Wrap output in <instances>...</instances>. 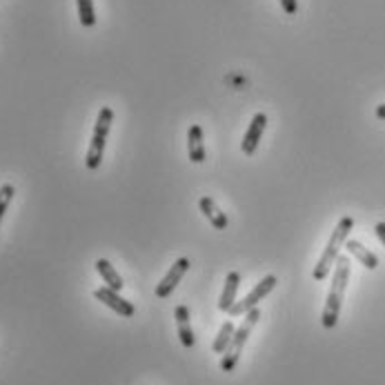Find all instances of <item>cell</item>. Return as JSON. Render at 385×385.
<instances>
[{"label": "cell", "mask_w": 385, "mask_h": 385, "mask_svg": "<svg viewBox=\"0 0 385 385\" xmlns=\"http://www.w3.org/2000/svg\"><path fill=\"white\" fill-rule=\"evenodd\" d=\"M334 265L336 268H334V276H332V287H330L326 307H323V314H321V326L326 330H334L338 323V316H341V305H343L345 287H347L350 270H352L347 256H338Z\"/></svg>", "instance_id": "cell-1"}, {"label": "cell", "mask_w": 385, "mask_h": 385, "mask_svg": "<svg viewBox=\"0 0 385 385\" xmlns=\"http://www.w3.org/2000/svg\"><path fill=\"white\" fill-rule=\"evenodd\" d=\"M352 229H354V219L352 217H343L341 221H338L336 229L330 236V243L326 245V252L321 254L318 263H316V268L312 272L314 281H326L328 279V274L332 272L336 258L341 256V248H345V241H347Z\"/></svg>", "instance_id": "cell-2"}, {"label": "cell", "mask_w": 385, "mask_h": 385, "mask_svg": "<svg viewBox=\"0 0 385 385\" xmlns=\"http://www.w3.org/2000/svg\"><path fill=\"white\" fill-rule=\"evenodd\" d=\"M112 122H114V110H112V107H103V110L98 112L94 134H91V143H89L87 156H85V165H87V169H91V172L98 169L100 163H103L105 143H107V136H110Z\"/></svg>", "instance_id": "cell-3"}, {"label": "cell", "mask_w": 385, "mask_h": 385, "mask_svg": "<svg viewBox=\"0 0 385 385\" xmlns=\"http://www.w3.org/2000/svg\"><path fill=\"white\" fill-rule=\"evenodd\" d=\"M258 318H260V310H258V307H254V310H250L248 314H245L241 328H236L232 341H229V345H227V350L223 354V359H221V369H223V372H232V369L236 367L241 352H243L245 343H248V338H250L254 326L258 323Z\"/></svg>", "instance_id": "cell-4"}, {"label": "cell", "mask_w": 385, "mask_h": 385, "mask_svg": "<svg viewBox=\"0 0 385 385\" xmlns=\"http://www.w3.org/2000/svg\"><path fill=\"white\" fill-rule=\"evenodd\" d=\"M276 287V276H265V279H260L258 283H256V287L250 292L248 297H245L243 301H236L232 307L227 310V314L232 316V318H236V316H243V314H248L250 310H254V307H258V303L263 301L270 292Z\"/></svg>", "instance_id": "cell-5"}, {"label": "cell", "mask_w": 385, "mask_h": 385, "mask_svg": "<svg viewBox=\"0 0 385 385\" xmlns=\"http://www.w3.org/2000/svg\"><path fill=\"white\" fill-rule=\"evenodd\" d=\"M94 297L103 303V305H107L110 310H114L118 316H122V318H132L134 314H136V307L130 303V301H125L116 289H112V287H98L96 292H94Z\"/></svg>", "instance_id": "cell-6"}, {"label": "cell", "mask_w": 385, "mask_h": 385, "mask_svg": "<svg viewBox=\"0 0 385 385\" xmlns=\"http://www.w3.org/2000/svg\"><path fill=\"white\" fill-rule=\"evenodd\" d=\"M190 270V258H178L176 263L169 268V272L163 276V281L156 285V297L159 299H167L169 294H172V292L176 289V285L183 281V276H185V272Z\"/></svg>", "instance_id": "cell-7"}, {"label": "cell", "mask_w": 385, "mask_h": 385, "mask_svg": "<svg viewBox=\"0 0 385 385\" xmlns=\"http://www.w3.org/2000/svg\"><path fill=\"white\" fill-rule=\"evenodd\" d=\"M265 127H268V116H265L263 112H258V114L252 118L248 132H245V136H243V143H241V149H243L245 154H248V156H252V154L256 151L258 141H260V136H263Z\"/></svg>", "instance_id": "cell-8"}, {"label": "cell", "mask_w": 385, "mask_h": 385, "mask_svg": "<svg viewBox=\"0 0 385 385\" xmlns=\"http://www.w3.org/2000/svg\"><path fill=\"white\" fill-rule=\"evenodd\" d=\"M174 318L178 323V338H180V343L183 347H194L196 343V336L190 328V307L188 305H178L176 307V312H174Z\"/></svg>", "instance_id": "cell-9"}, {"label": "cell", "mask_w": 385, "mask_h": 385, "mask_svg": "<svg viewBox=\"0 0 385 385\" xmlns=\"http://www.w3.org/2000/svg\"><path fill=\"white\" fill-rule=\"evenodd\" d=\"M188 151L192 163H203L205 161V145H203V127L192 125L188 130Z\"/></svg>", "instance_id": "cell-10"}, {"label": "cell", "mask_w": 385, "mask_h": 385, "mask_svg": "<svg viewBox=\"0 0 385 385\" xmlns=\"http://www.w3.org/2000/svg\"><path fill=\"white\" fill-rule=\"evenodd\" d=\"M239 285H241V274H239V272H229V274H227V279H225V287H223L221 301H219V310H221V312H227L229 307H232V305L236 303Z\"/></svg>", "instance_id": "cell-11"}, {"label": "cell", "mask_w": 385, "mask_h": 385, "mask_svg": "<svg viewBox=\"0 0 385 385\" xmlns=\"http://www.w3.org/2000/svg\"><path fill=\"white\" fill-rule=\"evenodd\" d=\"M198 207H201V212L205 214V219L212 223V227H217V229H225L227 227V217L219 209V205L212 201L209 196H203L201 201H198Z\"/></svg>", "instance_id": "cell-12"}, {"label": "cell", "mask_w": 385, "mask_h": 385, "mask_svg": "<svg viewBox=\"0 0 385 385\" xmlns=\"http://www.w3.org/2000/svg\"><path fill=\"white\" fill-rule=\"evenodd\" d=\"M345 250L357 258V260H361V265H365L367 270H377L379 268V258L369 252L365 245H361L359 241H354V239H347L345 241Z\"/></svg>", "instance_id": "cell-13"}, {"label": "cell", "mask_w": 385, "mask_h": 385, "mask_svg": "<svg viewBox=\"0 0 385 385\" xmlns=\"http://www.w3.org/2000/svg\"><path fill=\"white\" fill-rule=\"evenodd\" d=\"M96 272L100 274V279L105 281L107 287H112V289L120 292L122 285H125V283H122V276L114 270V265H112L107 258H98V260H96Z\"/></svg>", "instance_id": "cell-14"}, {"label": "cell", "mask_w": 385, "mask_h": 385, "mask_svg": "<svg viewBox=\"0 0 385 385\" xmlns=\"http://www.w3.org/2000/svg\"><path fill=\"white\" fill-rule=\"evenodd\" d=\"M236 328H234V323L232 321H225L223 323V328L219 330L217 338H214V343H212V352L214 354H225L229 341H232V336H234Z\"/></svg>", "instance_id": "cell-15"}, {"label": "cell", "mask_w": 385, "mask_h": 385, "mask_svg": "<svg viewBox=\"0 0 385 385\" xmlns=\"http://www.w3.org/2000/svg\"><path fill=\"white\" fill-rule=\"evenodd\" d=\"M79 5V18L83 27H94L96 25V13H94V0H76Z\"/></svg>", "instance_id": "cell-16"}, {"label": "cell", "mask_w": 385, "mask_h": 385, "mask_svg": "<svg viewBox=\"0 0 385 385\" xmlns=\"http://www.w3.org/2000/svg\"><path fill=\"white\" fill-rule=\"evenodd\" d=\"M13 194H16V190H13V185H9V183L0 188V221H3V217H5L9 203H11Z\"/></svg>", "instance_id": "cell-17"}, {"label": "cell", "mask_w": 385, "mask_h": 385, "mask_svg": "<svg viewBox=\"0 0 385 385\" xmlns=\"http://www.w3.org/2000/svg\"><path fill=\"white\" fill-rule=\"evenodd\" d=\"M279 3H281V7H283V11L287 13V16H294V13L299 11L297 0H279Z\"/></svg>", "instance_id": "cell-18"}, {"label": "cell", "mask_w": 385, "mask_h": 385, "mask_svg": "<svg viewBox=\"0 0 385 385\" xmlns=\"http://www.w3.org/2000/svg\"><path fill=\"white\" fill-rule=\"evenodd\" d=\"M374 232H377L379 241L385 245V223H377V225H374Z\"/></svg>", "instance_id": "cell-19"}, {"label": "cell", "mask_w": 385, "mask_h": 385, "mask_svg": "<svg viewBox=\"0 0 385 385\" xmlns=\"http://www.w3.org/2000/svg\"><path fill=\"white\" fill-rule=\"evenodd\" d=\"M377 118L385 120V105H379V107H377Z\"/></svg>", "instance_id": "cell-20"}]
</instances>
